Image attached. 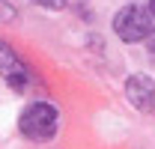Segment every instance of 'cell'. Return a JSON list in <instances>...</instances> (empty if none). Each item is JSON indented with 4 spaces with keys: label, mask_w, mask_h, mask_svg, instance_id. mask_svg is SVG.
Listing matches in <instances>:
<instances>
[{
    "label": "cell",
    "mask_w": 155,
    "mask_h": 149,
    "mask_svg": "<svg viewBox=\"0 0 155 149\" xmlns=\"http://www.w3.org/2000/svg\"><path fill=\"white\" fill-rule=\"evenodd\" d=\"M146 48L155 54V27H152V33H149V39H146Z\"/></svg>",
    "instance_id": "7"
},
{
    "label": "cell",
    "mask_w": 155,
    "mask_h": 149,
    "mask_svg": "<svg viewBox=\"0 0 155 149\" xmlns=\"http://www.w3.org/2000/svg\"><path fill=\"white\" fill-rule=\"evenodd\" d=\"M0 78H3L15 93H24V90L33 84V69H30V63L15 51L9 42H3V39H0Z\"/></svg>",
    "instance_id": "3"
},
{
    "label": "cell",
    "mask_w": 155,
    "mask_h": 149,
    "mask_svg": "<svg viewBox=\"0 0 155 149\" xmlns=\"http://www.w3.org/2000/svg\"><path fill=\"white\" fill-rule=\"evenodd\" d=\"M33 3H39V6H45V9H54V12H60V9H66V0H33Z\"/></svg>",
    "instance_id": "5"
},
{
    "label": "cell",
    "mask_w": 155,
    "mask_h": 149,
    "mask_svg": "<svg viewBox=\"0 0 155 149\" xmlns=\"http://www.w3.org/2000/svg\"><path fill=\"white\" fill-rule=\"evenodd\" d=\"M152 15L146 12V6H137V3H125L119 12L114 15V33L125 45H137V42H146L152 33Z\"/></svg>",
    "instance_id": "2"
},
{
    "label": "cell",
    "mask_w": 155,
    "mask_h": 149,
    "mask_svg": "<svg viewBox=\"0 0 155 149\" xmlns=\"http://www.w3.org/2000/svg\"><path fill=\"white\" fill-rule=\"evenodd\" d=\"M12 18H15V9L6 0H0V21H12Z\"/></svg>",
    "instance_id": "6"
},
{
    "label": "cell",
    "mask_w": 155,
    "mask_h": 149,
    "mask_svg": "<svg viewBox=\"0 0 155 149\" xmlns=\"http://www.w3.org/2000/svg\"><path fill=\"white\" fill-rule=\"evenodd\" d=\"M146 12H149V15L155 18V0H149V3H146Z\"/></svg>",
    "instance_id": "8"
},
{
    "label": "cell",
    "mask_w": 155,
    "mask_h": 149,
    "mask_svg": "<svg viewBox=\"0 0 155 149\" xmlns=\"http://www.w3.org/2000/svg\"><path fill=\"white\" fill-rule=\"evenodd\" d=\"M18 131L33 143H48L60 131V111L54 101H30L18 116Z\"/></svg>",
    "instance_id": "1"
},
{
    "label": "cell",
    "mask_w": 155,
    "mask_h": 149,
    "mask_svg": "<svg viewBox=\"0 0 155 149\" xmlns=\"http://www.w3.org/2000/svg\"><path fill=\"white\" fill-rule=\"evenodd\" d=\"M125 98L137 111L155 113V81L149 74H128V81H125Z\"/></svg>",
    "instance_id": "4"
}]
</instances>
